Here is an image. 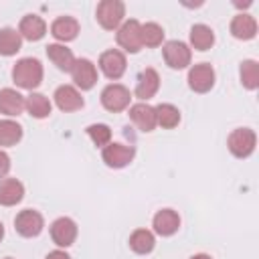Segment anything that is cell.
<instances>
[{"label":"cell","instance_id":"31","mask_svg":"<svg viewBox=\"0 0 259 259\" xmlns=\"http://www.w3.org/2000/svg\"><path fill=\"white\" fill-rule=\"evenodd\" d=\"M87 134L93 140V144L99 146V148H105L109 144V140H111V130L105 123H91L87 127Z\"/></svg>","mask_w":259,"mask_h":259},{"label":"cell","instance_id":"24","mask_svg":"<svg viewBox=\"0 0 259 259\" xmlns=\"http://www.w3.org/2000/svg\"><path fill=\"white\" fill-rule=\"evenodd\" d=\"M156 245V239L152 235V231L148 229H136L132 235H130V249L138 255H146L154 249Z\"/></svg>","mask_w":259,"mask_h":259},{"label":"cell","instance_id":"25","mask_svg":"<svg viewBox=\"0 0 259 259\" xmlns=\"http://www.w3.org/2000/svg\"><path fill=\"white\" fill-rule=\"evenodd\" d=\"M24 107L28 109V113L36 119H42V117H49L51 115V101L47 95L42 93H30L26 99H24Z\"/></svg>","mask_w":259,"mask_h":259},{"label":"cell","instance_id":"18","mask_svg":"<svg viewBox=\"0 0 259 259\" xmlns=\"http://www.w3.org/2000/svg\"><path fill=\"white\" fill-rule=\"evenodd\" d=\"M24 186L16 178H2L0 180V204L2 206H14L22 200Z\"/></svg>","mask_w":259,"mask_h":259},{"label":"cell","instance_id":"20","mask_svg":"<svg viewBox=\"0 0 259 259\" xmlns=\"http://www.w3.org/2000/svg\"><path fill=\"white\" fill-rule=\"evenodd\" d=\"M24 109V97L16 91V89H0V113L8 115V117H14V115H20Z\"/></svg>","mask_w":259,"mask_h":259},{"label":"cell","instance_id":"2","mask_svg":"<svg viewBox=\"0 0 259 259\" xmlns=\"http://www.w3.org/2000/svg\"><path fill=\"white\" fill-rule=\"evenodd\" d=\"M97 22L105 28V30H113L121 24L123 16H125V4L121 0H103L97 4Z\"/></svg>","mask_w":259,"mask_h":259},{"label":"cell","instance_id":"10","mask_svg":"<svg viewBox=\"0 0 259 259\" xmlns=\"http://www.w3.org/2000/svg\"><path fill=\"white\" fill-rule=\"evenodd\" d=\"M125 55L117 49H109L105 53H101L99 57V69L103 71V75L107 79H119L125 73Z\"/></svg>","mask_w":259,"mask_h":259},{"label":"cell","instance_id":"23","mask_svg":"<svg viewBox=\"0 0 259 259\" xmlns=\"http://www.w3.org/2000/svg\"><path fill=\"white\" fill-rule=\"evenodd\" d=\"M190 45L196 51H208L214 45V32L206 24H194L190 28Z\"/></svg>","mask_w":259,"mask_h":259},{"label":"cell","instance_id":"34","mask_svg":"<svg viewBox=\"0 0 259 259\" xmlns=\"http://www.w3.org/2000/svg\"><path fill=\"white\" fill-rule=\"evenodd\" d=\"M190 259H212L210 255H206V253H198V255H192Z\"/></svg>","mask_w":259,"mask_h":259},{"label":"cell","instance_id":"29","mask_svg":"<svg viewBox=\"0 0 259 259\" xmlns=\"http://www.w3.org/2000/svg\"><path fill=\"white\" fill-rule=\"evenodd\" d=\"M241 83L247 89H257L259 85V65L253 59H247L241 63Z\"/></svg>","mask_w":259,"mask_h":259},{"label":"cell","instance_id":"8","mask_svg":"<svg viewBox=\"0 0 259 259\" xmlns=\"http://www.w3.org/2000/svg\"><path fill=\"white\" fill-rule=\"evenodd\" d=\"M42 227H45L42 214L36 212V210H32V208L20 210V212L16 214V219H14V229H16V233L22 235V237H28V239L40 235Z\"/></svg>","mask_w":259,"mask_h":259},{"label":"cell","instance_id":"28","mask_svg":"<svg viewBox=\"0 0 259 259\" xmlns=\"http://www.w3.org/2000/svg\"><path fill=\"white\" fill-rule=\"evenodd\" d=\"M22 138V127L14 119H0V146H16Z\"/></svg>","mask_w":259,"mask_h":259},{"label":"cell","instance_id":"32","mask_svg":"<svg viewBox=\"0 0 259 259\" xmlns=\"http://www.w3.org/2000/svg\"><path fill=\"white\" fill-rule=\"evenodd\" d=\"M8 170H10V158L6 152L0 150V178H4L8 174Z\"/></svg>","mask_w":259,"mask_h":259},{"label":"cell","instance_id":"35","mask_svg":"<svg viewBox=\"0 0 259 259\" xmlns=\"http://www.w3.org/2000/svg\"><path fill=\"white\" fill-rule=\"evenodd\" d=\"M2 237H4V225L0 223V241H2Z\"/></svg>","mask_w":259,"mask_h":259},{"label":"cell","instance_id":"21","mask_svg":"<svg viewBox=\"0 0 259 259\" xmlns=\"http://www.w3.org/2000/svg\"><path fill=\"white\" fill-rule=\"evenodd\" d=\"M231 34L239 40H249L257 34V22L251 14H237L231 20Z\"/></svg>","mask_w":259,"mask_h":259},{"label":"cell","instance_id":"27","mask_svg":"<svg viewBox=\"0 0 259 259\" xmlns=\"http://www.w3.org/2000/svg\"><path fill=\"white\" fill-rule=\"evenodd\" d=\"M156 109V123L162 125L164 130H172L180 123V111L172 103H160Z\"/></svg>","mask_w":259,"mask_h":259},{"label":"cell","instance_id":"22","mask_svg":"<svg viewBox=\"0 0 259 259\" xmlns=\"http://www.w3.org/2000/svg\"><path fill=\"white\" fill-rule=\"evenodd\" d=\"M47 57L53 61V65H57V69L61 71H71L75 65V57L71 53V49H67L65 45H49L47 47Z\"/></svg>","mask_w":259,"mask_h":259},{"label":"cell","instance_id":"12","mask_svg":"<svg viewBox=\"0 0 259 259\" xmlns=\"http://www.w3.org/2000/svg\"><path fill=\"white\" fill-rule=\"evenodd\" d=\"M71 77L79 89L87 91L97 83V69L89 59H75V65L71 69Z\"/></svg>","mask_w":259,"mask_h":259},{"label":"cell","instance_id":"7","mask_svg":"<svg viewBox=\"0 0 259 259\" xmlns=\"http://www.w3.org/2000/svg\"><path fill=\"white\" fill-rule=\"evenodd\" d=\"M134 156H136L134 146H125L117 142H109L101 152V158L109 168H123L134 160Z\"/></svg>","mask_w":259,"mask_h":259},{"label":"cell","instance_id":"6","mask_svg":"<svg viewBox=\"0 0 259 259\" xmlns=\"http://www.w3.org/2000/svg\"><path fill=\"white\" fill-rule=\"evenodd\" d=\"M162 53H164V61L170 69H186L190 65V59H192L188 45L182 40H168L164 45Z\"/></svg>","mask_w":259,"mask_h":259},{"label":"cell","instance_id":"26","mask_svg":"<svg viewBox=\"0 0 259 259\" xmlns=\"http://www.w3.org/2000/svg\"><path fill=\"white\" fill-rule=\"evenodd\" d=\"M22 47V36L18 34V30L14 28H0V55L4 57H12L20 51Z\"/></svg>","mask_w":259,"mask_h":259},{"label":"cell","instance_id":"3","mask_svg":"<svg viewBox=\"0 0 259 259\" xmlns=\"http://www.w3.org/2000/svg\"><path fill=\"white\" fill-rule=\"evenodd\" d=\"M255 144H257V136L249 127H237V130H233L231 136H229V140H227V146H229L231 154L237 156V158L251 156L253 150H255Z\"/></svg>","mask_w":259,"mask_h":259},{"label":"cell","instance_id":"16","mask_svg":"<svg viewBox=\"0 0 259 259\" xmlns=\"http://www.w3.org/2000/svg\"><path fill=\"white\" fill-rule=\"evenodd\" d=\"M180 227V217L172 208H162L154 214V231L162 237H170L178 231Z\"/></svg>","mask_w":259,"mask_h":259},{"label":"cell","instance_id":"4","mask_svg":"<svg viewBox=\"0 0 259 259\" xmlns=\"http://www.w3.org/2000/svg\"><path fill=\"white\" fill-rule=\"evenodd\" d=\"M115 38H117V45H119L123 51H127V53H138V51L144 47V45H142V24H140L136 18L125 20V22L117 28Z\"/></svg>","mask_w":259,"mask_h":259},{"label":"cell","instance_id":"15","mask_svg":"<svg viewBox=\"0 0 259 259\" xmlns=\"http://www.w3.org/2000/svg\"><path fill=\"white\" fill-rule=\"evenodd\" d=\"M130 119L138 125V130L142 132H152L158 123H156V109L148 103H136L130 107Z\"/></svg>","mask_w":259,"mask_h":259},{"label":"cell","instance_id":"33","mask_svg":"<svg viewBox=\"0 0 259 259\" xmlns=\"http://www.w3.org/2000/svg\"><path fill=\"white\" fill-rule=\"evenodd\" d=\"M45 259H71V257H69V255H67L65 251L57 249V251H51V253H49V255H47Z\"/></svg>","mask_w":259,"mask_h":259},{"label":"cell","instance_id":"11","mask_svg":"<svg viewBox=\"0 0 259 259\" xmlns=\"http://www.w3.org/2000/svg\"><path fill=\"white\" fill-rule=\"evenodd\" d=\"M51 239L59 247H69L77 239V225L69 217H61L51 225Z\"/></svg>","mask_w":259,"mask_h":259},{"label":"cell","instance_id":"13","mask_svg":"<svg viewBox=\"0 0 259 259\" xmlns=\"http://www.w3.org/2000/svg\"><path fill=\"white\" fill-rule=\"evenodd\" d=\"M53 97H55L57 107L61 111H65V113H71V111H77V109L83 107V97H81V93L73 85H61V87H57V91H55Z\"/></svg>","mask_w":259,"mask_h":259},{"label":"cell","instance_id":"1","mask_svg":"<svg viewBox=\"0 0 259 259\" xmlns=\"http://www.w3.org/2000/svg\"><path fill=\"white\" fill-rule=\"evenodd\" d=\"M12 79L18 87L22 89H36L42 81V65L38 59H32V57H26V59H20L16 61V65L12 67Z\"/></svg>","mask_w":259,"mask_h":259},{"label":"cell","instance_id":"36","mask_svg":"<svg viewBox=\"0 0 259 259\" xmlns=\"http://www.w3.org/2000/svg\"><path fill=\"white\" fill-rule=\"evenodd\" d=\"M4 259H12V257H4Z\"/></svg>","mask_w":259,"mask_h":259},{"label":"cell","instance_id":"17","mask_svg":"<svg viewBox=\"0 0 259 259\" xmlns=\"http://www.w3.org/2000/svg\"><path fill=\"white\" fill-rule=\"evenodd\" d=\"M51 34L57 40H61V42H69V40L77 38V34H79V22L73 16H59L51 24Z\"/></svg>","mask_w":259,"mask_h":259},{"label":"cell","instance_id":"14","mask_svg":"<svg viewBox=\"0 0 259 259\" xmlns=\"http://www.w3.org/2000/svg\"><path fill=\"white\" fill-rule=\"evenodd\" d=\"M158 87H160V77H158L156 69L148 67V69H144V71L140 73V77H138V83H136V97L146 103L150 97H154V95L158 93Z\"/></svg>","mask_w":259,"mask_h":259},{"label":"cell","instance_id":"9","mask_svg":"<svg viewBox=\"0 0 259 259\" xmlns=\"http://www.w3.org/2000/svg\"><path fill=\"white\" fill-rule=\"evenodd\" d=\"M214 85V69L208 63L192 65L188 71V87L196 93H206Z\"/></svg>","mask_w":259,"mask_h":259},{"label":"cell","instance_id":"19","mask_svg":"<svg viewBox=\"0 0 259 259\" xmlns=\"http://www.w3.org/2000/svg\"><path fill=\"white\" fill-rule=\"evenodd\" d=\"M47 32V24L36 14H26L18 24V34L26 40H40Z\"/></svg>","mask_w":259,"mask_h":259},{"label":"cell","instance_id":"5","mask_svg":"<svg viewBox=\"0 0 259 259\" xmlns=\"http://www.w3.org/2000/svg\"><path fill=\"white\" fill-rule=\"evenodd\" d=\"M130 99H132L130 89L119 83H111V85L103 87V91H101V105L113 113L123 111L130 105Z\"/></svg>","mask_w":259,"mask_h":259},{"label":"cell","instance_id":"30","mask_svg":"<svg viewBox=\"0 0 259 259\" xmlns=\"http://www.w3.org/2000/svg\"><path fill=\"white\" fill-rule=\"evenodd\" d=\"M164 40V28L156 22H146L142 24V45L154 49V47H160Z\"/></svg>","mask_w":259,"mask_h":259}]
</instances>
